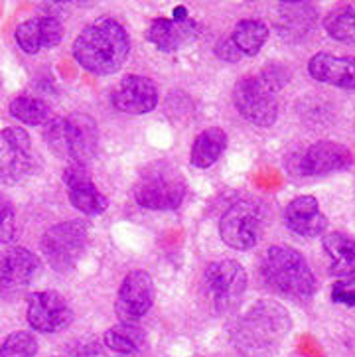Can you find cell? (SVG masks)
Masks as SVG:
<instances>
[{"label": "cell", "mask_w": 355, "mask_h": 357, "mask_svg": "<svg viewBox=\"0 0 355 357\" xmlns=\"http://www.w3.org/2000/svg\"><path fill=\"white\" fill-rule=\"evenodd\" d=\"M292 332L290 312L276 300L255 302L231 330V346L239 357H275Z\"/></svg>", "instance_id": "1"}, {"label": "cell", "mask_w": 355, "mask_h": 357, "mask_svg": "<svg viewBox=\"0 0 355 357\" xmlns=\"http://www.w3.org/2000/svg\"><path fill=\"white\" fill-rule=\"evenodd\" d=\"M73 59L93 75H115L130 54V36L115 18H97L81 30L73 46Z\"/></svg>", "instance_id": "2"}, {"label": "cell", "mask_w": 355, "mask_h": 357, "mask_svg": "<svg viewBox=\"0 0 355 357\" xmlns=\"http://www.w3.org/2000/svg\"><path fill=\"white\" fill-rule=\"evenodd\" d=\"M259 273L264 287L294 302H308L318 292L306 257L290 245H271L261 257Z\"/></svg>", "instance_id": "3"}, {"label": "cell", "mask_w": 355, "mask_h": 357, "mask_svg": "<svg viewBox=\"0 0 355 357\" xmlns=\"http://www.w3.org/2000/svg\"><path fill=\"white\" fill-rule=\"evenodd\" d=\"M188 185L182 172L170 162H152L142 168L133 185V196L140 208L150 211H174L182 206Z\"/></svg>", "instance_id": "4"}, {"label": "cell", "mask_w": 355, "mask_h": 357, "mask_svg": "<svg viewBox=\"0 0 355 357\" xmlns=\"http://www.w3.org/2000/svg\"><path fill=\"white\" fill-rule=\"evenodd\" d=\"M89 247V225L83 219L58 223L42 235L40 251L47 266L56 273H69L80 265Z\"/></svg>", "instance_id": "5"}, {"label": "cell", "mask_w": 355, "mask_h": 357, "mask_svg": "<svg viewBox=\"0 0 355 357\" xmlns=\"http://www.w3.org/2000/svg\"><path fill=\"white\" fill-rule=\"evenodd\" d=\"M288 172L294 178H324L335 172H344L354 166L352 150L333 142L318 140L306 149L298 150L288 158Z\"/></svg>", "instance_id": "6"}, {"label": "cell", "mask_w": 355, "mask_h": 357, "mask_svg": "<svg viewBox=\"0 0 355 357\" xmlns=\"http://www.w3.org/2000/svg\"><path fill=\"white\" fill-rule=\"evenodd\" d=\"M247 271L233 259L213 261L204 271V287L207 298L218 314H229L239 306L247 290Z\"/></svg>", "instance_id": "7"}, {"label": "cell", "mask_w": 355, "mask_h": 357, "mask_svg": "<svg viewBox=\"0 0 355 357\" xmlns=\"http://www.w3.org/2000/svg\"><path fill=\"white\" fill-rule=\"evenodd\" d=\"M264 227V211L261 204L252 199H239L219 221V237L229 249L251 251L261 241Z\"/></svg>", "instance_id": "8"}, {"label": "cell", "mask_w": 355, "mask_h": 357, "mask_svg": "<svg viewBox=\"0 0 355 357\" xmlns=\"http://www.w3.org/2000/svg\"><path fill=\"white\" fill-rule=\"evenodd\" d=\"M233 105L247 123L273 127L278 119V97L259 75H245L233 87Z\"/></svg>", "instance_id": "9"}, {"label": "cell", "mask_w": 355, "mask_h": 357, "mask_svg": "<svg viewBox=\"0 0 355 357\" xmlns=\"http://www.w3.org/2000/svg\"><path fill=\"white\" fill-rule=\"evenodd\" d=\"M36 168L30 135L22 127L0 128V182L18 184Z\"/></svg>", "instance_id": "10"}, {"label": "cell", "mask_w": 355, "mask_h": 357, "mask_svg": "<svg viewBox=\"0 0 355 357\" xmlns=\"http://www.w3.org/2000/svg\"><path fill=\"white\" fill-rule=\"evenodd\" d=\"M26 320L38 334H59L73 322V310L59 292L38 290L26 300Z\"/></svg>", "instance_id": "11"}, {"label": "cell", "mask_w": 355, "mask_h": 357, "mask_svg": "<svg viewBox=\"0 0 355 357\" xmlns=\"http://www.w3.org/2000/svg\"><path fill=\"white\" fill-rule=\"evenodd\" d=\"M42 268L38 255L22 245H10L0 253V296L14 298L26 292Z\"/></svg>", "instance_id": "12"}, {"label": "cell", "mask_w": 355, "mask_h": 357, "mask_svg": "<svg viewBox=\"0 0 355 357\" xmlns=\"http://www.w3.org/2000/svg\"><path fill=\"white\" fill-rule=\"evenodd\" d=\"M156 300V287L154 280L146 271H130L116 292L115 314L119 322L138 324Z\"/></svg>", "instance_id": "13"}, {"label": "cell", "mask_w": 355, "mask_h": 357, "mask_svg": "<svg viewBox=\"0 0 355 357\" xmlns=\"http://www.w3.org/2000/svg\"><path fill=\"white\" fill-rule=\"evenodd\" d=\"M61 182L66 185L69 204L83 215L97 218L109 208V199L95 184L91 172H89V166L69 162L61 174Z\"/></svg>", "instance_id": "14"}, {"label": "cell", "mask_w": 355, "mask_h": 357, "mask_svg": "<svg viewBox=\"0 0 355 357\" xmlns=\"http://www.w3.org/2000/svg\"><path fill=\"white\" fill-rule=\"evenodd\" d=\"M158 99L160 95L156 83L137 73L123 77L111 91V103L125 115H149L158 107Z\"/></svg>", "instance_id": "15"}, {"label": "cell", "mask_w": 355, "mask_h": 357, "mask_svg": "<svg viewBox=\"0 0 355 357\" xmlns=\"http://www.w3.org/2000/svg\"><path fill=\"white\" fill-rule=\"evenodd\" d=\"M318 24V6L312 2H278L275 6V26L276 34L288 44L304 42Z\"/></svg>", "instance_id": "16"}, {"label": "cell", "mask_w": 355, "mask_h": 357, "mask_svg": "<svg viewBox=\"0 0 355 357\" xmlns=\"http://www.w3.org/2000/svg\"><path fill=\"white\" fill-rule=\"evenodd\" d=\"M99 149L97 121L87 113H73L66 116V158L71 164L89 166Z\"/></svg>", "instance_id": "17"}, {"label": "cell", "mask_w": 355, "mask_h": 357, "mask_svg": "<svg viewBox=\"0 0 355 357\" xmlns=\"http://www.w3.org/2000/svg\"><path fill=\"white\" fill-rule=\"evenodd\" d=\"M63 24L52 16H36L30 20H24L14 30V40L24 54L36 56L40 52L54 50L63 40Z\"/></svg>", "instance_id": "18"}, {"label": "cell", "mask_w": 355, "mask_h": 357, "mask_svg": "<svg viewBox=\"0 0 355 357\" xmlns=\"http://www.w3.org/2000/svg\"><path fill=\"white\" fill-rule=\"evenodd\" d=\"M199 34H202V26L194 18L186 22H176L172 18H154L146 28V42L158 52L174 54L195 42Z\"/></svg>", "instance_id": "19"}, {"label": "cell", "mask_w": 355, "mask_h": 357, "mask_svg": "<svg viewBox=\"0 0 355 357\" xmlns=\"http://www.w3.org/2000/svg\"><path fill=\"white\" fill-rule=\"evenodd\" d=\"M282 221L292 233L306 239L320 237L328 229V218L314 196H298L290 199L282 213Z\"/></svg>", "instance_id": "20"}, {"label": "cell", "mask_w": 355, "mask_h": 357, "mask_svg": "<svg viewBox=\"0 0 355 357\" xmlns=\"http://www.w3.org/2000/svg\"><path fill=\"white\" fill-rule=\"evenodd\" d=\"M310 77L344 91H355V58L320 52L308 61Z\"/></svg>", "instance_id": "21"}, {"label": "cell", "mask_w": 355, "mask_h": 357, "mask_svg": "<svg viewBox=\"0 0 355 357\" xmlns=\"http://www.w3.org/2000/svg\"><path fill=\"white\" fill-rule=\"evenodd\" d=\"M322 247L330 257L328 273L335 278L355 275V239L345 231H330L322 237Z\"/></svg>", "instance_id": "22"}, {"label": "cell", "mask_w": 355, "mask_h": 357, "mask_svg": "<svg viewBox=\"0 0 355 357\" xmlns=\"http://www.w3.org/2000/svg\"><path fill=\"white\" fill-rule=\"evenodd\" d=\"M103 346L119 357H138L149 347V337L138 324L119 322L103 334Z\"/></svg>", "instance_id": "23"}, {"label": "cell", "mask_w": 355, "mask_h": 357, "mask_svg": "<svg viewBox=\"0 0 355 357\" xmlns=\"http://www.w3.org/2000/svg\"><path fill=\"white\" fill-rule=\"evenodd\" d=\"M229 137L221 127H209L194 139L190 150V164L197 170H207L223 156L227 150Z\"/></svg>", "instance_id": "24"}, {"label": "cell", "mask_w": 355, "mask_h": 357, "mask_svg": "<svg viewBox=\"0 0 355 357\" xmlns=\"http://www.w3.org/2000/svg\"><path fill=\"white\" fill-rule=\"evenodd\" d=\"M229 38L243 54V58H255L269 40V26L255 18H245L237 22Z\"/></svg>", "instance_id": "25"}, {"label": "cell", "mask_w": 355, "mask_h": 357, "mask_svg": "<svg viewBox=\"0 0 355 357\" xmlns=\"http://www.w3.org/2000/svg\"><path fill=\"white\" fill-rule=\"evenodd\" d=\"M8 113H10L12 119H16L18 123L28 125V127H42V125L50 123V119H52L50 105L36 95L14 97L8 105Z\"/></svg>", "instance_id": "26"}, {"label": "cell", "mask_w": 355, "mask_h": 357, "mask_svg": "<svg viewBox=\"0 0 355 357\" xmlns=\"http://www.w3.org/2000/svg\"><path fill=\"white\" fill-rule=\"evenodd\" d=\"M324 30L335 42L355 44V2H345L335 6L324 18Z\"/></svg>", "instance_id": "27"}, {"label": "cell", "mask_w": 355, "mask_h": 357, "mask_svg": "<svg viewBox=\"0 0 355 357\" xmlns=\"http://www.w3.org/2000/svg\"><path fill=\"white\" fill-rule=\"evenodd\" d=\"M38 354V337L30 330H18L0 346V357H34Z\"/></svg>", "instance_id": "28"}, {"label": "cell", "mask_w": 355, "mask_h": 357, "mask_svg": "<svg viewBox=\"0 0 355 357\" xmlns=\"http://www.w3.org/2000/svg\"><path fill=\"white\" fill-rule=\"evenodd\" d=\"M16 237V209L0 192V245H10Z\"/></svg>", "instance_id": "29"}, {"label": "cell", "mask_w": 355, "mask_h": 357, "mask_svg": "<svg viewBox=\"0 0 355 357\" xmlns=\"http://www.w3.org/2000/svg\"><path fill=\"white\" fill-rule=\"evenodd\" d=\"M44 127V139L50 149L59 156H66V116H52Z\"/></svg>", "instance_id": "30"}, {"label": "cell", "mask_w": 355, "mask_h": 357, "mask_svg": "<svg viewBox=\"0 0 355 357\" xmlns=\"http://www.w3.org/2000/svg\"><path fill=\"white\" fill-rule=\"evenodd\" d=\"M259 77L273 89V91H280L285 85H287L288 81H290V70H288L287 66H282V63H269V66H264L263 70L259 71Z\"/></svg>", "instance_id": "31"}, {"label": "cell", "mask_w": 355, "mask_h": 357, "mask_svg": "<svg viewBox=\"0 0 355 357\" xmlns=\"http://www.w3.org/2000/svg\"><path fill=\"white\" fill-rule=\"evenodd\" d=\"M330 298L335 304L355 308V275L347 278H338L330 288Z\"/></svg>", "instance_id": "32"}, {"label": "cell", "mask_w": 355, "mask_h": 357, "mask_svg": "<svg viewBox=\"0 0 355 357\" xmlns=\"http://www.w3.org/2000/svg\"><path fill=\"white\" fill-rule=\"evenodd\" d=\"M216 56L221 61H225V63H239L241 59H243V54L233 44V40H231L229 36L223 38V40H219L218 44H216Z\"/></svg>", "instance_id": "33"}, {"label": "cell", "mask_w": 355, "mask_h": 357, "mask_svg": "<svg viewBox=\"0 0 355 357\" xmlns=\"http://www.w3.org/2000/svg\"><path fill=\"white\" fill-rule=\"evenodd\" d=\"M192 16H190V10L186 8V6H176L172 10V20L176 22H186V20H190Z\"/></svg>", "instance_id": "34"}]
</instances>
